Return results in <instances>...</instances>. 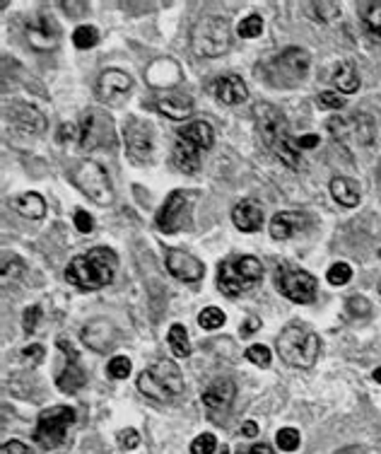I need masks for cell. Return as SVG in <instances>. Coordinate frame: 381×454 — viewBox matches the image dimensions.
Returning <instances> with one entry per match:
<instances>
[{
	"label": "cell",
	"mask_w": 381,
	"mask_h": 454,
	"mask_svg": "<svg viewBox=\"0 0 381 454\" xmlns=\"http://www.w3.org/2000/svg\"><path fill=\"white\" fill-rule=\"evenodd\" d=\"M319 145V135L309 133V135H302V138H297V148H316Z\"/></svg>",
	"instance_id": "c3c4849f"
},
{
	"label": "cell",
	"mask_w": 381,
	"mask_h": 454,
	"mask_svg": "<svg viewBox=\"0 0 381 454\" xmlns=\"http://www.w3.org/2000/svg\"><path fill=\"white\" fill-rule=\"evenodd\" d=\"M379 256H381V249H379Z\"/></svg>",
	"instance_id": "11a10c76"
},
{
	"label": "cell",
	"mask_w": 381,
	"mask_h": 454,
	"mask_svg": "<svg viewBox=\"0 0 381 454\" xmlns=\"http://www.w3.org/2000/svg\"><path fill=\"white\" fill-rule=\"evenodd\" d=\"M8 121L10 128L15 135H22V138H34V135H42L46 131V119L42 112H37L29 104H12L8 109Z\"/></svg>",
	"instance_id": "7c38bea8"
},
{
	"label": "cell",
	"mask_w": 381,
	"mask_h": 454,
	"mask_svg": "<svg viewBox=\"0 0 381 454\" xmlns=\"http://www.w3.org/2000/svg\"><path fill=\"white\" fill-rule=\"evenodd\" d=\"M348 310H350V314H355V317H367L369 312H372V307H369V302L364 300L362 295H355L348 300Z\"/></svg>",
	"instance_id": "b9f144b4"
},
{
	"label": "cell",
	"mask_w": 381,
	"mask_h": 454,
	"mask_svg": "<svg viewBox=\"0 0 381 454\" xmlns=\"http://www.w3.org/2000/svg\"><path fill=\"white\" fill-rule=\"evenodd\" d=\"M276 440L282 452H294L299 447V432L294 430V428H282V430L278 432Z\"/></svg>",
	"instance_id": "8d00e7d4"
},
{
	"label": "cell",
	"mask_w": 381,
	"mask_h": 454,
	"mask_svg": "<svg viewBox=\"0 0 381 454\" xmlns=\"http://www.w3.org/2000/svg\"><path fill=\"white\" fill-rule=\"evenodd\" d=\"M116 440H119V445L124 447V450H135V447L140 445V435H138V430H133V428L121 430Z\"/></svg>",
	"instance_id": "60d3db41"
},
{
	"label": "cell",
	"mask_w": 381,
	"mask_h": 454,
	"mask_svg": "<svg viewBox=\"0 0 381 454\" xmlns=\"http://www.w3.org/2000/svg\"><path fill=\"white\" fill-rule=\"evenodd\" d=\"M232 220H235V225L242 232H256L263 225V208L258 205V201L244 199L232 210Z\"/></svg>",
	"instance_id": "d6986e66"
},
{
	"label": "cell",
	"mask_w": 381,
	"mask_h": 454,
	"mask_svg": "<svg viewBox=\"0 0 381 454\" xmlns=\"http://www.w3.org/2000/svg\"><path fill=\"white\" fill-rule=\"evenodd\" d=\"M24 358H32V360H42L44 358V346H39V343H34V346H27L22 351Z\"/></svg>",
	"instance_id": "7dc6e473"
},
{
	"label": "cell",
	"mask_w": 381,
	"mask_h": 454,
	"mask_svg": "<svg viewBox=\"0 0 381 454\" xmlns=\"http://www.w3.org/2000/svg\"><path fill=\"white\" fill-rule=\"evenodd\" d=\"M73 423H75V411L70 406L46 408V411L39 413L37 428H34V440H37L44 450H53V447L65 442Z\"/></svg>",
	"instance_id": "52a82bcc"
},
{
	"label": "cell",
	"mask_w": 381,
	"mask_h": 454,
	"mask_svg": "<svg viewBox=\"0 0 381 454\" xmlns=\"http://www.w3.org/2000/svg\"><path fill=\"white\" fill-rule=\"evenodd\" d=\"M273 153L278 155V158L282 160V165H287V167L297 169L299 165H302V158H299V148H297V140L289 138V133H280L276 140L271 143Z\"/></svg>",
	"instance_id": "83f0119b"
},
{
	"label": "cell",
	"mask_w": 381,
	"mask_h": 454,
	"mask_svg": "<svg viewBox=\"0 0 381 454\" xmlns=\"http://www.w3.org/2000/svg\"><path fill=\"white\" fill-rule=\"evenodd\" d=\"M130 87H133V80L124 70H106L96 83V97L104 104H121L130 94Z\"/></svg>",
	"instance_id": "9a60e30c"
},
{
	"label": "cell",
	"mask_w": 381,
	"mask_h": 454,
	"mask_svg": "<svg viewBox=\"0 0 381 454\" xmlns=\"http://www.w3.org/2000/svg\"><path fill=\"white\" fill-rule=\"evenodd\" d=\"M27 39L37 51H51V49L58 44V29H56V22L42 15L37 22H32L27 27Z\"/></svg>",
	"instance_id": "ac0fdd59"
},
{
	"label": "cell",
	"mask_w": 381,
	"mask_h": 454,
	"mask_svg": "<svg viewBox=\"0 0 381 454\" xmlns=\"http://www.w3.org/2000/svg\"><path fill=\"white\" fill-rule=\"evenodd\" d=\"M116 269H119L116 251L106 249V246H96V249H90L87 254H80L70 261L68 269H65V280L80 290H99V287L111 283Z\"/></svg>",
	"instance_id": "6da1fadb"
},
{
	"label": "cell",
	"mask_w": 381,
	"mask_h": 454,
	"mask_svg": "<svg viewBox=\"0 0 381 454\" xmlns=\"http://www.w3.org/2000/svg\"><path fill=\"white\" fill-rule=\"evenodd\" d=\"M169 346L171 351H174V355L179 358H189L191 355V343H189V334H186V329L181 324H174L169 329Z\"/></svg>",
	"instance_id": "f546056e"
},
{
	"label": "cell",
	"mask_w": 381,
	"mask_h": 454,
	"mask_svg": "<svg viewBox=\"0 0 381 454\" xmlns=\"http://www.w3.org/2000/svg\"><path fill=\"white\" fill-rule=\"evenodd\" d=\"M126 153L133 162H147L152 158V140L145 131L126 128Z\"/></svg>",
	"instance_id": "7402d4cb"
},
{
	"label": "cell",
	"mask_w": 381,
	"mask_h": 454,
	"mask_svg": "<svg viewBox=\"0 0 381 454\" xmlns=\"http://www.w3.org/2000/svg\"><path fill=\"white\" fill-rule=\"evenodd\" d=\"M198 324L208 331L220 329V326L225 324V312H222L220 307H205V310L198 314Z\"/></svg>",
	"instance_id": "1f68e13d"
},
{
	"label": "cell",
	"mask_w": 381,
	"mask_h": 454,
	"mask_svg": "<svg viewBox=\"0 0 381 454\" xmlns=\"http://www.w3.org/2000/svg\"><path fill=\"white\" fill-rule=\"evenodd\" d=\"M174 162H176V167L181 171H186V174H196V171L201 169V150H198L196 145L179 138L174 145Z\"/></svg>",
	"instance_id": "d4e9b609"
},
{
	"label": "cell",
	"mask_w": 381,
	"mask_h": 454,
	"mask_svg": "<svg viewBox=\"0 0 381 454\" xmlns=\"http://www.w3.org/2000/svg\"><path fill=\"white\" fill-rule=\"evenodd\" d=\"M0 454H29V450H27V445H24V442L12 440V442H5L3 452H0Z\"/></svg>",
	"instance_id": "bcb514c9"
},
{
	"label": "cell",
	"mask_w": 381,
	"mask_h": 454,
	"mask_svg": "<svg viewBox=\"0 0 381 454\" xmlns=\"http://www.w3.org/2000/svg\"><path fill=\"white\" fill-rule=\"evenodd\" d=\"M304 227H307V218L302 213H278L271 220V235L276 239H289V237L297 235Z\"/></svg>",
	"instance_id": "603a6c76"
},
{
	"label": "cell",
	"mask_w": 381,
	"mask_h": 454,
	"mask_svg": "<svg viewBox=\"0 0 381 454\" xmlns=\"http://www.w3.org/2000/svg\"><path fill=\"white\" fill-rule=\"evenodd\" d=\"M258 326H261V321H258L256 317H248V319L244 321L242 329H239V331H242V336H248V334H253V331H256Z\"/></svg>",
	"instance_id": "681fc988"
},
{
	"label": "cell",
	"mask_w": 381,
	"mask_h": 454,
	"mask_svg": "<svg viewBox=\"0 0 381 454\" xmlns=\"http://www.w3.org/2000/svg\"><path fill=\"white\" fill-rule=\"evenodd\" d=\"M278 353L292 367H312L321 353V339L302 324H289L278 336Z\"/></svg>",
	"instance_id": "7a4b0ae2"
},
{
	"label": "cell",
	"mask_w": 381,
	"mask_h": 454,
	"mask_svg": "<svg viewBox=\"0 0 381 454\" xmlns=\"http://www.w3.org/2000/svg\"><path fill=\"white\" fill-rule=\"evenodd\" d=\"M328 128L338 140H355L359 145H367L374 135V126L372 119L364 114H355V116H338V119L328 121Z\"/></svg>",
	"instance_id": "30bf717a"
},
{
	"label": "cell",
	"mask_w": 381,
	"mask_h": 454,
	"mask_svg": "<svg viewBox=\"0 0 381 454\" xmlns=\"http://www.w3.org/2000/svg\"><path fill=\"white\" fill-rule=\"evenodd\" d=\"M39 317H42V307H39V305H32V307H27V310H24L22 326H24V331H27V334H32V331L37 329Z\"/></svg>",
	"instance_id": "ab89813d"
},
{
	"label": "cell",
	"mask_w": 381,
	"mask_h": 454,
	"mask_svg": "<svg viewBox=\"0 0 381 454\" xmlns=\"http://www.w3.org/2000/svg\"><path fill=\"white\" fill-rule=\"evenodd\" d=\"M75 227H78L83 235H87V232L94 230V220L92 215L87 213V210H75Z\"/></svg>",
	"instance_id": "7bdbcfd3"
},
{
	"label": "cell",
	"mask_w": 381,
	"mask_h": 454,
	"mask_svg": "<svg viewBox=\"0 0 381 454\" xmlns=\"http://www.w3.org/2000/svg\"><path fill=\"white\" fill-rule=\"evenodd\" d=\"M374 380H377L379 385H381V367H379V370H374Z\"/></svg>",
	"instance_id": "db71d44e"
},
{
	"label": "cell",
	"mask_w": 381,
	"mask_h": 454,
	"mask_svg": "<svg viewBox=\"0 0 381 454\" xmlns=\"http://www.w3.org/2000/svg\"><path fill=\"white\" fill-rule=\"evenodd\" d=\"M179 138L186 140V143L196 145L198 150H208L215 143V133H212V126L208 121H193V124H186L179 128Z\"/></svg>",
	"instance_id": "44dd1931"
},
{
	"label": "cell",
	"mask_w": 381,
	"mask_h": 454,
	"mask_svg": "<svg viewBox=\"0 0 381 454\" xmlns=\"http://www.w3.org/2000/svg\"><path fill=\"white\" fill-rule=\"evenodd\" d=\"M331 194L340 205H345V208H355V205L359 203L357 181L348 179V176H335V179L331 181Z\"/></svg>",
	"instance_id": "cb8c5ba5"
},
{
	"label": "cell",
	"mask_w": 381,
	"mask_h": 454,
	"mask_svg": "<svg viewBox=\"0 0 381 454\" xmlns=\"http://www.w3.org/2000/svg\"><path fill=\"white\" fill-rule=\"evenodd\" d=\"M309 63H312V58H309V53L304 49L289 47L287 51L273 58L271 68H268V80L273 85H278V87H292L299 80H304Z\"/></svg>",
	"instance_id": "ba28073f"
},
{
	"label": "cell",
	"mask_w": 381,
	"mask_h": 454,
	"mask_svg": "<svg viewBox=\"0 0 381 454\" xmlns=\"http://www.w3.org/2000/svg\"><path fill=\"white\" fill-rule=\"evenodd\" d=\"M362 19H364V24L369 27V32L381 37V5L379 3L367 5V8L362 10Z\"/></svg>",
	"instance_id": "836d02e7"
},
{
	"label": "cell",
	"mask_w": 381,
	"mask_h": 454,
	"mask_svg": "<svg viewBox=\"0 0 381 454\" xmlns=\"http://www.w3.org/2000/svg\"><path fill=\"white\" fill-rule=\"evenodd\" d=\"M106 372H109V377H114V380H126V377L130 375V360H128V358H124V355L111 358Z\"/></svg>",
	"instance_id": "e575fe53"
},
{
	"label": "cell",
	"mask_w": 381,
	"mask_h": 454,
	"mask_svg": "<svg viewBox=\"0 0 381 454\" xmlns=\"http://www.w3.org/2000/svg\"><path fill=\"white\" fill-rule=\"evenodd\" d=\"M12 208L17 210L22 218H29V220H39L46 215V203H44L42 196L34 194V191H27V194L17 196V199L12 201Z\"/></svg>",
	"instance_id": "484cf974"
},
{
	"label": "cell",
	"mask_w": 381,
	"mask_h": 454,
	"mask_svg": "<svg viewBox=\"0 0 381 454\" xmlns=\"http://www.w3.org/2000/svg\"><path fill=\"white\" fill-rule=\"evenodd\" d=\"M319 102H321L323 107H328V109H340V107H343V99H340V94H335V92H321Z\"/></svg>",
	"instance_id": "f6af8a7d"
},
{
	"label": "cell",
	"mask_w": 381,
	"mask_h": 454,
	"mask_svg": "<svg viewBox=\"0 0 381 454\" xmlns=\"http://www.w3.org/2000/svg\"><path fill=\"white\" fill-rule=\"evenodd\" d=\"M276 283L278 290L292 302H299V305H307V302L314 300L316 295V278L307 271L292 269V266H278L276 271Z\"/></svg>",
	"instance_id": "9c48e42d"
},
{
	"label": "cell",
	"mask_w": 381,
	"mask_h": 454,
	"mask_svg": "<svg viewBox=\"0 0 381 454\" xmlns=\"http://www.w3.org/2000/svg\"><path fill=\"white\" fill-rule=\"evenodd\" d=\"M96 42H99V32H96V27H92V24H83V27H78L73 32V44L78 49H83V51L96 47Z\"/></svg>",
	"instance_id": "4dcf8cb0"
},
{
	"label": "cell",
	"mask_w": 381,
	"mask_h": 454,
	"mask_svg": "<svg viewBox=\"0 0 381 454\" xmlns=\"http://www.w3.org/2000/svg\"><path fill=\"white\" fill-rule=\"evenodd\" d=\"M263 278V266L256 256H230L217 269V287L222 295L239 297Z\"/></svg>",
	"instance_id": "3957f363"
},
{
	"label": "cell",
	"mask_w": 381,
	"mask_h": 454,
	"mask_svg": "<svg viewBox=\"0 0 381 454\" xmlns=\"http://www.w3.org/2000/svg\"><path fill=\"white\" fill-rule=\"evenodd\" d=\"M217 447V440L215 435H210V432H203V435H198L196 440L191 442V454H212Z\"/></svg>",
	"instance_id": "74e56055"
},
{
	"label": "cell",
	"mask_w": 381,
	"mask_h": 454,
	"mask_svg": "<svg viewBox=\"0 0 381 454\" xmlns=\"http://www.w3.org/2000/svg\"><path fill=\"white\" fill-rule=\"evenodd\" d=\"M164 261H167V271H169L174 278L184 280V283H196V280H201L203 276H205L203 261H198L196 256L189 254V251L167 249Z\"/></svg>",
	"instance_id": "4fadbf2b"
},
{
	"label": "cell",
	"mask_w": 381,
	"mask_h": 454,
	"mask_svg": "<svg viewBox=\"0 0 381 454\" xmlns=\"http://www.w3.org/2000/svg\"><path fill=\"white\" fill-rule=\"evenodd\" d=\"M239 435H242V437H256L258 435V426L253 421H246L242 428H239Z\"/></svg>",
	"instance_id": "f907efd6"
},
{
	"label": "cell",
	"mask_w": 381,
	"mask_h": 454,
	"mask_svg": "<svg viewBox=\"0 0 381 454\" xmlns=\"http://www.w3.org/2000/svg\"><path fill=\"white\" fill-rule=\"evenodd\" d=\"M350 278H353V269H350L348 264H343V261L328 269V280H331V285H345Z\"/></svg>",
	"instance_id": "f35d334b"
},
{
	"label": "cell",
	"mask_w": 381,
	"mask_h": 454,
	"mask_svg": "<svg viewBox=\"0 0 381 454\" xmlns=\"http://www.w3.org/2000/svg\"><path fill=\"white\" fill-rule=\"evenodd\" d=\"M85 382H87V377H85V370L78 362H68V365L58 372V377H56V385H58V389L65 392V394L80 392L85 387Z\"/></svg>",
	"instance_id": "4316f807"
},
{
	"label": "cell",
	"mask_w": 381,
	"mask_h": 454,
	"mask_svg": "<svg viewBox=\"0 0 381 454\" xmlns=\"http://www.w3.org/2000/svg\"><path fill=\"white\" fill-rule=\"evenodd\" d=\"M70 179L96 205H109L114 201V186H111L109 174H106V169L99 162L83 160L70 171Z\"/></svg>",
	"instance_id": "8992f818"
},
{
	"label": "cell",
	"mask_w": 381,
	"mask_h": 454,
	"mask_svg": "<svg viewBox=\"0 0 381 454\" xmlns=\"http://www.w3.org/2000/svg\"><path fill=\"white\" fill-rule=\"evenodd\" d=\"M244 454H273V450L268 445H253L248 452H244Z\"/></svg>",
	"instance_id": "f5cc1de1"
},
{
	"label": "cell",
	"mask_w": 381,
	"mask_h": 454,
	"mask_svg": "<svg viewBox=\"0 0 381 454\" xmlns=\"http://www.w3.org/2000/svg\"><path fill=\"white\" fill-rule=\"evenodd\" d=\"M138 389L155 401H169L184 392V375L174 360H157L140 372Z\"/></svg>",
	"instance_id": "277c9868"
},
{
	"label": "cell",
	"mask_w": 381,
	"mask_h": 454,
	"mask_svg": "<svg viewBox=\"0 0 381 454\" xmlns=\"http://www.w3.org/2000/svg\"><path fill=\"white\" fill-rule=\"evenodd\" d=\"M191 47L198 56H222L232 47V34L227 22L222 17H203L191 32Z\"/></svg>",
	"instance_id": "5b68a950"
},
{
	"label": "cell",
	"mask_w": 381,
	"mask_h": 454,
	"mask_svg": "<svg viewBox=\"0 0 381 454\" xmlns=\"http://www.w3.org/2000/svg\"><path fill=\"white\" fill-rule=\"evenodd\" d=\"M83 341L96 353H109L119 343V329L109 319H92L90 324H85Z\"/></svg>",
	"instance_id": "2e32d148"
},
{
	"label": "cell",
	"mask_w": 381,
	"mask_h": 454,
	"mask_svg": "<svg viewBox=\"0 0 381 454\" xmlns=\"http://www.w3.org/2000/svg\"><path fill=\"white\" fill-rule=\"evenodd\" d=\"M333 85L340 90L343 94H353L357 92L359 87V75L357 70H355L353 63H340L338 68H335L333 73Z\"/></svg>",
	"instance_id": "f1b7e54d"
},
{
	"label": "cell",
	"mask_w": 381,
	"mask_h": 454,
	"mask_svg": "<svg viewBox=\"0 0 381 454\" xmlns=\"http://www.w3.org/2000/svg\"><path fill=\"white\" fill-rule=\"evenodd\" d=\"M261 32H263V19H261V15H251V17H246V19H242V22H239V37H244V39H256Z\"/></svg>",
	"instance_id": "d6a6232c"
},
{
	"label": "cell",
	"mask_w": 381,
	"mask_h": 454,
	"mask_svg": "<svg viewBox=\"0 0 381 454\" xmlns=\"http://www.w3.org/2000/svg\"><path fill=\"white\" fill-rule=\"evenodd\" d=\"M157 109H160V114L169 116V119L184 121V119H189L193 112V102H191V97H186V94H181V92H167L157 99Z\"/></svg>",
	"instance_id": "ffe728a7"
},
{
	"label": "cell",
	"mask_w": 381,
	"mask_h": 454,
	"mask_svg": "<svg viewBox=\"0 0 381 454\" xmlns=\"http://www.w3.org/2000/svg\"><path fill=\"white\" fill-rule=\"evenodd\" d=\"M237 396V385L230 380V377H217L205 392H203V406L210 411V416L215 421H220L222 413L230 411L232 401Z\"/></svg>",
	"instance_id": "5bb4252c"
},
{
	"label": "cell",
	"mask_w": 381,
	"mask_h": 454,
	"mask_svg": "<svg viewBox=\"0 0 381 454\" xmlns=\"http://www.w3.org/2000/svg\"><path fill=\"white\" fill-rule=\"evenodd\" d=\"M58 138L63 140V143H68V140H78V143H80V126H75V124H63V126H60Z\"/></svg>",
	"instance_id": "ee69618b"
},
{
	"label": "cell",
	"mask_w": 381,
	"mask_h": 454,
	"mask_svg": "<svg viewBox=\"0 0 381 454\" xmlns=\"http://www.w3.org/2000/svg\"><path fill=\"white\" fill-rule=\"evenodd\" d=\"M212 94H215L217 102L222 104H242L246 102L248 90L239 75H222L212 83Z\"/></svg>",
	"instance_id": "e0dca14e"
},
{
	"label": "cell",
	"mask_w": 381,
	"mask_h": 454,
	"mask_svg": "<svg viewBox=\"0 0 381 454\" xmlns=\"http://www.w3.org/2000/svg\"><path fill=\"white\" fill-rule=\"evenodd\" d=\"M246 358L253 362V365H258V367H268V365H271V360H273L271 348L261 346V343H256V346H248Z\"/></svg>",
	"instance_id": "d590c367"
},
{
	"label": "cell",
	"mask_w": 381,
	"mask_h": 454,
	"mask_svg": "<svg viewBox=\"0 0 381 454\" xmlns=\"http://www.w3.org/2000/svg\"><path fill=\"white\" fill-rule=\"evenodd\" d=\"M189 210H191L189 196H186L184 191H174V194L167 199V203L160 208V213H157V220H155L157 230L167 232V235L179 232L181 227L186 225V220H189Z\"/></svg>",
	"instance_id": "8fae6325"
},
{
	"label": "cell",
	"mask_w": 381,
	"mask_h": 454,
	"mask_svg": "<svg viewBox=\"0 0 381 454\" xmlns=\"http://www.w3.org/2000/svg\"><path fill=\"white\" fill-rule=\"evenodd\" d=\"M58 348H60V351H65V353H68L70 362H78V351H75L73 346H68V343H65L63 339H60V341H58Z\"/></svg>",
	"instance_id": "816d5d0a"
}]
</instances>
